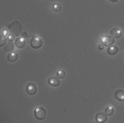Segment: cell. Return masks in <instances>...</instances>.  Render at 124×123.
I'll use <instances>...</instances> for the list:
<instances>
[{
    "label": "cell",
    "mask_w": 124,
    "mask_h": 123,
    "mask_svg": "<svg viewBox=\"0 0 124 123\" xmlns=\"http://www.w3.org/2000/svg\"><path fill=\"white\" fill-rule=\"evenodd\" d=\"M8 28H9V30H10V32L12 33H13L15 36H19L22 33L23 27H22V25L20 24V22L18 21H15V22H12L8 26Z\"/></svg>",
    "instance_id": "obj_1"
},
{
    "label": "cell",
    "mask_w": 124,
    "mask_h": 123,
    "mask_svg": "<svg viewBox=\"0 0 124 123\" xmlns=\"http://www.w3.org/2000/svg\"><path fill=\"white\" fill-rule=\"evenodd\" d=\"M34 115L36 117V118L39 120H42L46 117V109L41 107H37L35 110H34Z\"/></svg>",
    "instance_id": "obj_2"
},
{
    "label": "cell",
    "mask_w": 124,
    "mask_h": 123,
    "mask_svg": "<svg viewBox=\"0 0 124 123\" xmlns=\"http://www.w3.org/2000/svg\"><path fill=\"white\" fill-rule=\"evenodd\" d=\"M114 42H115L114 38L113 36H105L102 39V43L105 46H110L113 43H114Z\"/></svg>",
    "instance_id": "obj_3"
},
{
    "label": "cell",
    "mask_w": 124,
    "mask_h": 123,
    "mask_svg": "<svg viewBox=\"0 0 124 123\" xmlns=\"http://www.w3.org/2000/svg\"><path fill=\"white\" fill-rule=\"evenodd\" d=\"M43 44L42 40L40 38H33L31 41V46L33 49H39Z\"/></svg>",
    "instance_id": "obj_4"
},
{
    "label": "cell",
    "mask_w": 124,
    "mask_h": 123,
    "mask_svg": "<svg viewBox=\"0 0 124 123\" xmlns=\"http://www.w3.org/2000/svg\"><path fill=\"white\" fill-rule=\"evenodd\" d=\"M26 93L29 95H34L37 91V88L33 83H28L25 87Z\"/></svg>",
    "instance_id": "obj_5"
},
{
    "label": "cell",
    "mask_w": 124,
    "mask_h": 123,
    "mask_svg": "<svg viewBox=\"0 0 124 123\" xmlns=\"http://www.w3.org/2000/svg\"><path fill=\"white\" fill-rule=\"evenodd\" d=\"M95 119H96V121L98 123H105L108 120V117L106 114L100 112L96 115Z\"/></svg>",
    "instance_id": "obj_6"
},
{
    "label": "cell",
    "mask_w": 124,
    "mask_h": 123,
    "mask_svg": "<svg viewBox=\"0 0 124 123\" xmlns=\"http://www.w3.org/2000/svg\"><path fill=\"white\" fill-rule=\"evenodd\" d=\"M48 83L49 85H51L52 86H54V87H57L60 85V80H59V78H56V77H51L48 79L47 80Z\"/></svg>",
    "instance_id": "obj_7"
},
{
    "label": "cell",
    "mask_w": 124,
    "mask_h": 123,
    "mask_svg": "<svg viewBox=\"0 0 124 123\" xmlns=\"http://www.w3.org/2000/svg\"><path fill=\"white\" fill-rule=\"evenodd\" d=\"M110 34H111V36L113 38H119L122 36V32H121V30H119L118 28H113V29L111 30Z\"/></svg>",
    "instance_id": "obj_8"
},
{
    "label": "cell",
    "mask_w": 124,
    "mask_h": 123,
    "mask_svg": "<svg viewBox=\"0 0 124 123\" xmlns=\"http://www.w3.org/2000/svg\"><path fill=\"white\" fill-rule=\"evenodd\" d=\"M118 51V48L117 46H110L107 50V52L109 55L113 56L116 55Z\"/></svg>",
    "instance_id": "obj_9"
},
{
    "label": "cell",
    "mask_w": 124,
    "mask_h": 123,
    "mask_svg": "<svg viewBox=\"0 0 124 123\" xmlns=\"http://www.w3.org/2000/svg\"><path fill=\"white\" fill-rule=\"evenodd\" d=\"M15 45L17 48H23L25 45V38H17L16 40H15Z\"/></svg>",
    "instance_id": "obj_10"
},
{
    "label": "cell",
    "mask_w": 124,
    "mask_h": 123,
    "mask_svg": "<svg viewBox=\"0 0 124 123\" xmlns=\"http://www.w3.org/2000/svg\"><path fill=\"white\" fill-rule=\"evenodd\" d=\"M115 96L117 100L120 101H124V91L123 90H117L115 93Z\"/></svg>",
    "instance_id": "obj_11"
},
{
    "label": "cell",
    "mask_w": 124,
    "mask_h": 123,
    "mask_svg": "<svg viewBox=\"0 0 124 123\" xmlns=\"http://www.w3.org/2000/svg\"><path fill=\"white\" fill-rule=\"evenodd\" d=\"M18 58V54L17 53H15V52H12L9 53L7 56V59L10 62H15Z\"/></svg>",
    "instance_id": "obj_12"
},
{
    "label": "cell",
    "mask_w": 124,
    "mask_h": 123,
    "mask_svg": "<svg viewBox=\"0 0 124 123\" xmlns=\"http://www.w3.org/2000/svg\"><path fill=\"white\" fill-rule=\"evenodd\" d=\"M14 48H15V45L12 41H9L4 46V50L6 51H8V52H10V51H13Z\"/></svg>",
    "instance_id": "obj_13"
},
{
    "label": "cell",
    "mask_w": 124,
    "mask_h": 123,
    "mask_svg": "<svg viewBox=\"0 0 124 123\" xmlns=\"http://www.w3.org/2000/svg\"><path fill=\"white\" fill-rule=\"evenodd\" d=\"M105 114H106L107 115L110 116V115H112L113 114V112H114V109H113V107H107V108L105 109Z\"/></svg>",
    "instance_id": "obj_14"
},
{
    "label": "cell",
    "mask_w": 124,
    "mask_h": 123,
    "mask_svg": "<svg viewBox=\"0 0 124 123\" xmlns=\"http://www.w3.org/2000/svg\"><path fill=\"white\" fill-rule=\"evenodd\" d=\"M52 7L54 9V10L56 11V12H60L61 10V9H62L61 4H59V3H54V4H53Z\"/></svg>",
    "instance_id": "obj_15"
},
{
    "label": "cell",
    "mask_w": 124,
    "mask_h": 123,
    "mask_svg": "<svg viewBox=\"0 0 124 123\" xmlns=\"http://www.w3.org/2000/svg\"><path fill=\"white\" fill-rule=\"evenodd\" d=\"M57 77L59 78H61V79H62V78H65V72L64 71V70H59L57 72Z\"/></svg>",
    "instance_id": "obj_16"
},
{
    "label": "cell",
    "mask_w": 124,
    "mask_h": 123,
    "mask_svg": "<svg viewBox=\"0 0 124 123\" xmlns=\"http://www.w3.org/2000/svg\"><path fill=\"white\" fill-rule=\"evenodd\" d=\"M7 38H5V37L3 36H1V41H0V46H3L4 44H6L7 43Z\"/></svg>",
    "instance_id": "obj_17"
},
{
    "label": "cell",
    "mask_w": 124,
    "mask_h": 123,
    "mask_svg": "<svg viewBox=\"0 0 124 123\" xmlns=\"http://www.w3.org/2000/svg\"><path fill=\"white\" fill-rule=\"evenodd\" d=\"M15 35L13 34V33H9L8 36H7V40L9 41H13L14 40H15Z\"/></svg>",
    "instance_id": "obj_18"
},
{
    "label": "cell",
    "mask_w": 124,
    "mask_h": 123,
    "mask_svg": "<svg viewBox=\"0 0 124 123\" xmlns=\"http://www.w3.org/2000/svg\"><path fill=\"white\" fill-rule=\"evenodd\" d=\"M9 34V32H8V30L4 29V30H3V31H2L1 36H4V37H7V36H8Z\"/></svg>",
    "instance_id": "obj_19"
},
{
    "label": "cell",
    "mask_w": 124,
    "mask_h": 123,
    "mask_svg": "<svg viewBox=\"0 0 124 123\" xmlns=\"http://www.w3.org/2000/svg\"><path fill=\"white\" fill-rule=\"evenodd\" d=\"M21 37H22V38H25V39H26V38H28V33H27L26 32H23V33H22V34H21Z\"/></svg>",
    "instance_id": "obj_20"
},
{
    "label": "cell",
    "mask_w": 124,
    "mask_h": 123,
    "mask_svg": "<svg viewBox=\"0 0 124 123\" xmlns=\"http://www.w3.org/2000/svg\"><path fill=\"white\" fill-rule=\"evenodd\" d=\"M104 46H104L103 44H100V45L99 46V49H100V50H103V49H104Z\"/></svg>",
    "instance_id": "obj_21"
},
{
    "label": "cell",
    "mask_w": 124,
    "mask_h": 123,
    "mask_svg": "<svg viewBox=\"0 0 124 123\" xmlns=\"http://www.w3.org/2000/svg\"><path fill=\"white\" fill-rule=\"evenodd\" d=\"M110 1H111L112 2H117L118 0H110Z\"/></svg>",
    "instance_id": "obj_22"
},
{
    "label": "cell",
    "mask_w": 124,
    "mask_h": 123,
    "mask_svg": "<svg viewBox=\"0 0 124 123\" xmlns=\"http://www.w3.org/2000/svg\"></svg>",
    "instance_id": "obj_23"
}]
</instances>
